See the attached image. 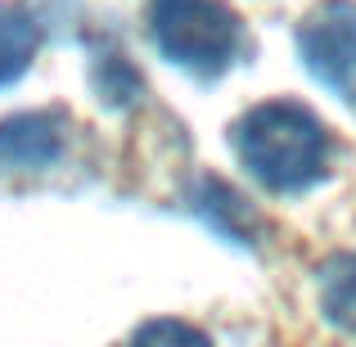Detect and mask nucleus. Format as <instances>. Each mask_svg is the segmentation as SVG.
<instances>
[{
    "instance_id": "obj_1",
    "label": "nucleus",
    "mask_w": 356,
    "mask_h": 347,
    "mask_svg": "<svg viewBox=\"0 0 356 347\" xmlns=\"http://www.w3.org/2000/svg\"><path fill=\"white\" fill-rule=\"evenodd\" d=\"M239 163L275 194L316 185L330 163V131L298 99H266L248 108L235 127Z\"/></svg>"
},
{
    "instance_id": "obj_7",
    "label": "nucleus",
    "mask_w": 356,
    "mask_h": 347,
    "mask_svg": "<svg viewBox=\"0 0 356 347\" xmlns=\"http://www.w3.org/2000/svg\"><path fill=\"white\" fill-rule=\"evenodd\" d=\"M321 312L339 330H356V252H339L321 266Z\"/></svg>"
},
{
    "instance_id": "obj_9",
    "label": "nucleus",
    "mask_w": 356,
    "mask_h": 347,
    "mask_svg": "<svg viewBox=\"0 0 356 347\" xmlns=\"http://www.w3.org/2000/svg\"><path fill=\"white\" fill-rule=\"evenodd\" d=\"M131 347H212L208 334H199L185 321H149L145 330L131 339Z\"/></svg>"
},
{
    "instance_id": "obj_3",
    "label": "nucleus",
    "mask_w": 356,
    "mask_h": 347,
    "mask_svg": "<svg viewBox=\"0 0 356 347\" xmlns=\"http://www.w3.org/2000/svg\"><path fill=\"white\" fill-rule=\"evenodd\" d=\"M307 68L348 108H356V0H325L298 32Z\"/></svg>"
},
{
    "instance_id": "obj_2",
    "label": "nucleus",
    "mask_w": 356,
    "mask_h": 347,
    "mask_svg": "<svg viewBox=\"0 0 356 347\" xmlns=\"http://www.w3.org/2000/svg\"><path fill=\"white\" fill-rule=\"evenodd\" d=\"M149 32L176 68L203 81L239 54V18L221 0H149Z\"/></svg>"
},
{
    "instance_id": "obj_4",
    "label": "nucleus",
    "mask_w": 356,
    "mask_h": 347,
    "mask_svg": "<svg viewBox=\"0 0 356 347\" xmlns=\"http://www.w3.org/2000/svg\"><path fill=\"white\" fill-rule=\"evenodd\" d=\"M63 118L59 113H14L0 122V163L5 167H27V172H41V167L59 163L63 154Z\"/></svg>"
},
{
    "instance_id": "obj_5",
    "label": "nucleus",
    "mask_w": 356,
    "mask_h": 347,
    "mask_svg": "<svg viewBox=\"0 0 356 347\" xmlns=\"http://www.w3.org/2000/svg\"><path fill=\"white\" fill-rule=\"evenodd\" d=\"M194 208L203 212V221H208L212 230L226 234V239H235V243H252L257 217H252V208L239 199L235 190H230L226 181H217V176H203L199 190H194Z\"/></svg>"
},
{
    "instance_id": "obj_8",
    "label": "nucleus",
    "mask_w": 356,
    "mask_h": 347,
    "mask_svg": "<svg viewBox=\"0 0 356 347\" xmlns=\"http://www.w3.org/2000/svg\"><path fill=\"white\" fill-rule=\"evenodd\" d=\"M95 90H99V99H104L108 108H127L131 99L140 95V77L122 54H108V59L95 63Z\"/></svg>"
},
{
    "instance_id": "obj_6",
    "label": "nucleus",
    "mask_w": 356,
    "mask_h": 347,
    "mask_svg": "<svg viewBox=\"0 0 356 347\" xmlns=\"http://www.w3.org/2000/svg\"><path fill=\"white\" fill-rule=\"evenodd\" d=\"M36 54V18L23 5H0V86L18 81Z\"/></svg>"
}]
</instances>
